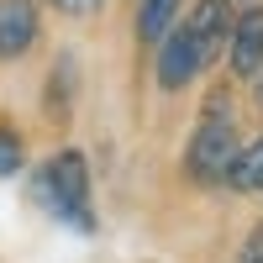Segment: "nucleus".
Returning <instances> with one entry per match:
<instances>
[{"label": "nucleus", "mask_w": 263, "mask_h": 263, "mask_svg": "<svg viewBox=\"0 0 263 263\" xmlns=\"http://www.w3.org/2000/svg\"><path fill=\"white\" fill-rule=\"evenodd\" d=\"M32 195L58 216V221H69L79 232H95V216H90V163H84L79 147H63L32 179Z\"/></svg>", "instance_id": "f257e3e1"}, {"label": "nucleus", "mask_w": 263, "mask_h": 263, "mask_svg": "<svg viewBox=\"0 0 263 263\" xmlns=\"http://www.w3.org/2000/svg\"><path fill=\"white\" fill-rule=\"evenodd\" d=\"M184 32L200 42V53H205V58H216V48L232 37V6H227V0H200V6L190 11Z\"/></svg>", "instance_id": "423d86ee"}, {"label": "nucleus", "mask_w": 263, "mask_h": 263, "mask_svg": "<svg viewBox=\"0 0 263 263\" xmlns=\"http://www.w3.org/2000/svg\"><path fill=\"white\" fill-rule=\"evenodd\" d=\"M237 126H232V111H227V100L216 95L205 105V121L200 132L190 137V153H184V168H190V179H200V184H216V179H227L232 163H237Z\"/></svg>", "instance_id": "f03ea898"}, {"label": "nucleus", "mask_w": 263, "mask_h": 263, "mask_svg": "<svg viewBox=\"0 0 263 263\" xmlns=\"http://www.w3.org/2000/svg\"><path fill=\"white\" fill-rule=\"evenodd\" d=\"M53 6H58L63 16H90V11L100 6V0H53Z\"/></svg>", "instance_id": "9b49d317"}, {"label": "nucleus", "mask_w": 263, "mask_h": 263, "mask_svg": "<svg viewBox=\"0 0 263 263\" xmlns=\"http://www.w3.org/2000/svg\"><path fill=\"white\" fill-rule=\"evenodd\" d=\"M37 42V6L32 0H0V58H21Z\"/></svg>", "instance_id": "20e7f679"}, {"label": "nucleus", "mask_w": 263, "mask_h": 263, "mask_svg": "<svg viewBox=\"0 0 263 263\" xmlns=\"http://www.w3.org/2000/svg\"><path fill=\"white\" fill-rule=\"evenodd\" d=\"M227 184H232V190H242V195H263V137L248 142L242 153H237V163H232V174H227Z\"/></svg>", "instance_id": "0eeeda50"}, {"label": "nucleus", "mask_w": 263, "mask_h": 263, "mask_svg": "<svg viewBox=\"0 0 263 263\" xmlns=\"http://www.w3.org/2000/svg\"><path fill=\"white\" fill-rule=\"evenodd\" d=\"M174 11H179V0H142L137 6V37L142 42H163L168 27H174Z\"/></svg>", "instance_id": "6e6552de"}, {"label": "nucleus", "mask_w": 263, "mask_h": 263, "mask_svg": "<svg viewBox=\"0 0 263 263\" xmlns=\"http://www.w3.org/2000/svg\"><path fill=\"white\" fill-rule=\"evenodd\" d=\"M253 95H258V105H263V69L253 74Z\"/></svg>", "instance_id": "f8f14e48"}, {"label": "nucleus", "mask_w": 263, "mask_h": 263, "mask_svg": "<svg viewBox=\"0 0 263 263\" xmlns=\"http://www.w3.org/2000/svg\"><path fill=\"white\" fill-rule=\"evenodd\" d=\"M21 168V137L0 126V174H16Z\"/></svg>", "instance_id": "1a4fd4ad"}, {"label": "nucleus", "mask_w": 263, "mask_h": 263, "mask_svg": "<svg viewBox=\"0 0 263 263\" xmlns=\"http://www.w3.org/2000/svg\"><path fill=\"white\" fill-rule=\"evenodd\" d=\"M237 263H263V221L248 232V242H242V253H237Z\"/></svg>", "instance_id": "9d476101"}, {"label": "nucleus", "mask_w": 263, "mask_h": 263, "mask_svg": "<svg viewBox=\"0 0 263 263\" xmlns=\"http://www.w3.org/2000/svg\"><path fill=\"white\" fill-rule=\"evenodd\" d=\"M205 63H211V58L200 53V42H195L184 27H174V32L158 42V84H163V90H184Z\"/></svg>", "instance_id": "7ed1b4c3"}, {"label": "nucleus", "mask_w": 263, "mask_h": 263, "mask_svg": "<svg viewBox=\"0 0 263 263\" xmlns=\"http://www.w3.org/2000/svg\"><path fill=\"white\" fill-rule=\"evenodd\" d=\"M263 69V6L232 21V74L253 79Z\"/></svg>", "instance_id": "39448f33"}]
</instances>
